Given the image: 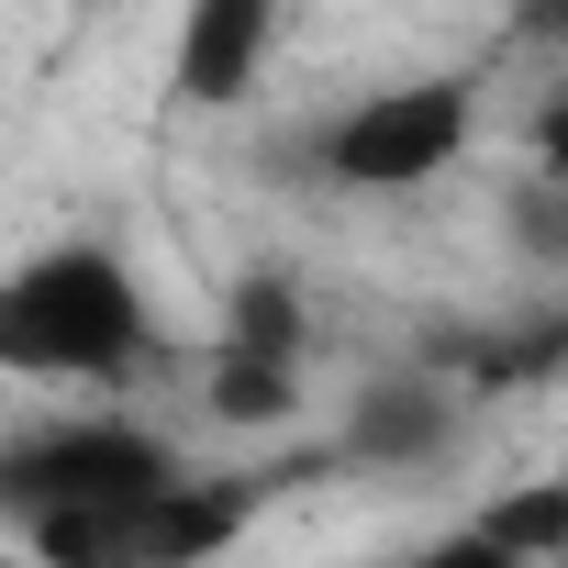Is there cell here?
<instances>
[{"label": "cell", "mask_w": 568, "mask_h": 568, "mask_svg": "<svg viewBox=\"0 0 568 568\" xmlns=\"http://www.w3.org/2000/svg\"><path fill=\"white\" fill-rule=\"evenodd\" d=\"M168 357L156 291L112 234H57L0 267V379L23 390H134Z\"/></svg>", "instance_id": "6da1fadb"}, {"label": "cell", "mask_w": 568, "mask_h": 568, "mask_svg": "<svg viewBox=\"0 0 568 568\" xmlns=\"http://www.w3.org/2000/svg\"><path fill=\"white\" fill-rule=\"evenodd\" d=\"M479 68H424V79H379L357 90L346 112H324L302 145H313V179L324 190H357V201H402V190H435L468 145H479Z\"/></svg>", "instance_id": "7a4b0ae2"}, {"label": "cell", "mask_w": 568, "mask_h": 568, "mask_svg": "<svg viewBox=\"0 0 568 568\" xmlns=\"http://www.w3.org/2000/svg\"><path fill=\"white\" fill-rule=\"evenodd\" d=\"M168 479H190L179 435L134 424V413H45L23 435H0V524H68V513H123L156 501Z\"/></svg>", "instance_id": "3957f363"}, {"label": "cell", "mask_w": 568, "mask_h": 568, "mask_svg": "<svg viewBox=\"0 0 568 568\" xmlns=\"http://www.w3.org/2000/svg\"><path fill=\"white\" fill-rule=\"evenodd\" d=\"M468 413H479V402H468L446 368H424V357H413V368H379V379H357V390H346V413H335V446H324V457H335L346 479H435V468L468 446Z\"/></svg>", "instance_id": "277c9868"}, {"label": "cell", "mask_w": 568, "mask_h": 568, "mask_svg": "<svg viewBox=\"0 0 568 568\" xmlns=\"http://www.w3.org/2000/svg\"><path fill=\"white\" fill-rule=\"evenodd\" d=\"M278 45V0H179V34H168V90L190 112H234L256 90Z\"/></svg>", "instance_id": "5b68a950"}, {"label": "cell", "mask_w": 568, "mask_h": 568, "mask_svg": "<svg viewBox=\"0 0 568 568\" xmlns=\"http://www.w3.org/2000/svg\"><path fill=\"white\" fill-rule=\"evenodd\" d=\"M424 368H446L468 402H501V390L557 379V368H568V291H557L546 313H513V324H446V335L424 346Z\"/></svg>", "instance_id": "8992f818"}, {"label": "cell", "mask_w": 568, "mask_h": 568, "mask_svg": "<svg viewBox=\"0 0 568 568\" xmlns=\"http://www.w3.org/2000/svg\"><path fill=\"white\" fill-rule=\"evenodd\" d=\"M201 413L234 424V435H278V424H302V413H313V368L212 346V368H201Z\"/></svg>", "instance_id": "52a82bcc"}, {"label": "cell", "mask_w": 568, "mask_h": 568, "mask_svg": "<svg viewBox=\"0 0 568 568\" xmlns=\"http://www.w3.org/2000/svg\"><path fill=\"white\" fill-rule=\"evenodd\" d=\"M212 346L313 368V302H302V278H291V267H245L234 291H223V335H212Z\"/></svg>", "instance_id": "ba28073f"}, {"label": "cell", "mask_w": 568, "mask_h": 568, "mask_svg": "<svg viewBox=\"0 0 568 568\" xmlns=\"http://www.w3.org/2000/svg\"><path fill=\"white\" fill-rule=\"evenodd\" d=\"M501 245H513V256L546 278V291H568V190L524 168V179L501 190Z\"/></svg>", "instance_id": "9c48e42d"}, {"label": "cell", "mask_w": 568, "mask_h": 568, "mask_svg": "<svg viewBox=\"0 0 568 568\" xmlns=\"http://www.w3.org/2000/svg\"><path fill=\"white\" fill-rule=\"evenodd\" d=\"M468 524H490L513 557H535V568H557V546H568V479H524L513 501H490V513H468Z\"/></svg>", "instance_id": "30bf717a"}, {"label": "cell", "mask_w": 568, "mask_h": 568, "mask_svg": "<svg viewBox=\"0 0 568 568\" xmlns=\"http://www.w3.org/2000/svg\"><path fill=\"white\" fill-rule=\"evenodd\" d=\"M524 168L568 190V68H557V79L535 90V112H524Z\"/></svg>", "instance_id": "8fae6325"}, {"label": "cell", "mask_w": 568, "mask_h": 568, "mask_svg": "<svg viewBox=\"0 0 568 568\" xmlns=\"http://www.w3.org/2000/svg\"><path fill=\"white\" fill-rule=\"evenodd\" d=\"M501 34H513L524 57H557V68H568V0H501Z\"/></svg>", "instance_id": "7c38bea8"}, {"label": "cell", "mask_w": 568, "mask_h": 568, "mask_svg": "<svg viewBox=\"0 0 568 568\" xmlns=\"http://www.w3.org/2000/svg\"><path fill=\"white\" fill-rule=\"evenodd\" d=\"M413 568H535V557H513V546H501L490 524H457V535H435V546H424Z\"/></svg>", "instance_id": "4fadbf2b"}, {"label": "cell", "mask_w": 568, "mask_h": 568, "mask_svg": "<svg viewBox=\"0 0 568 568\" xmlns=\"http://www.w3.org/2000/svg\"><path fill=\"white\" fill-rule=\"evenodd\" d=\"M0 568H45V557H23V546H12V557H0Z\"/></svg>", "instance_id": "5bb4252c"}, {"label": "cell", "mask_w": 568, "mask_h": 568, "mask_svg": "<svg viewBox=\"0 0 568 568\" xmlns=\"http://www.w3.org/2000/svg\"><path fill=\"white\" fill-rule=\"evenodd\" d=\"M557 568H568V546H557Z\"/></svg>", "instance_id": "9a60e30c"}]
</instances>
